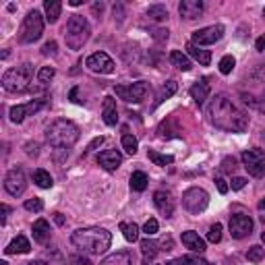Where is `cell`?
Returning <instances> with one entry per match:
<instances>
[{
	"instance_id": "44",
	"label": "cell",
	"mask_w": 265,
	"mask_h": 265,
	"mask_svg": "<svg viewBox=\"0 0 265 265\" xmlns=\"http://www.w3.org/2000/svg\"><path fill=\"white\" fill-rule=\"evenodd\" d=\"M234 168H236V160L234 157H224V162H222V172H234Z\"/></svg>"
},
{
	"instance_id": "21",
	"label": "cell",
	"mask_w": 265,
	"mask_h": 265,
	"mask_svg": "<svg viewBox=\"0 0 265 265\" xmlns=\"http://www.w3.org/2000/svg\"><path fill=\"white\" fill-rule=\"evenodd\" d=\"M31 232H33V240L35 242H40V244H46L50 240V224L40 218V220H35L33 222V228H31Z\"/></svg>"
},
{
	"instance_id": "39",
	"label": "cell",
	"mask_w": 265,
	"mask_h": 265,
	"mask_svg": "<svg viewBox=\"0 0 265 265\" xmlns=\"http://www.w3.org/2000/svg\"><path fill=\"white\" fill-rule=\"evenodd\" d=\"M207 240H209V242H214V244L222 240V224H220V222H216L214 226L209 228V232H207Z\"/></svg>"
},
{
	"instance_id": "62",
	"label": "cell",
	"mask_w": 265,
	"mask_h": 265,
	"mask_svg": "<svg viewBox=\"0 0 265 265\" xmlns=\"http://www.w3.org/2000/svg\"><path fill=\"white\" fill-rule=\"evenodd\" d=\"M261 240H263V242H265V232H263V234H261Z\"/></svg>"
},
{
	"instance_id": "18",
	"label": "cell",
	"mask_w": 265,
	"mask_h": 265,
	"mask_svg": "<svg viewBox=\"0 0 265 265\" xmlns=\"http://www.w3.org/2000/svg\"><path fill=\"white\" fill-rule=\"evenodd\" d=\"M183 244L187 246V249H191L193 253H197V255H201L205 251V240L193 230L183 232Z\"/></svg>"
},
{
	"instance_id": "10",
	"label": "cell",
	"mask_w": 265,
	"mask_h": 265,
	"mask_svg": "<svg viewBox=\"0 0 265 265\" xmlns=\"http://www.w3.org/2000/svg\"><path fill=\"white\" fill-rule=\"evenodd\" d=\"M5 189L11 197H21L25 189H27V179H25V172L21 166H17L13 170L7 172L5 176Z\"/></svg>"
},
{
	"instance_id": "36",
	"label": "cell",
	"mask_w": 265,
	"mask_h": 265,
	"mask_svg": "<svg viewBox=\"0 0 265 265\" xmlns=\"http://www.w3.org/2000/svg\"><path fill=\"white\" fill-rule=\"evenodd\" d=\"M54 75H56V70L52 68V66H42V68L38 70V81H40L42 85H48L52 79H54Z\"/></svg>"
},
{
	"instance_id": "34",
	"label": "cell",
	"mask_w": 265,
	"mask_h": 265,
	"mask_svg": "<svg viewBox=\"0 0 265 265\" xmlns=\"http://www.w3.org/2000/svg\"><path fill=\"white\" fill-rule=\"evenodd\" d=\"M147 157L155 164V166H170L172 162H174V157L172 155H166V153H157V151H153V149H149L147 151Z\"/></svg>"
},
{
	"instance_id": "23",
	"label": "cell",
	"mask_w": 265,
	"mask_h": 265,
	"mask_svg": "<svg viewBox=\"0 0 265 265\" xmlns=\"http://www.w3.org/2000/svg\"><path fill=\"white\" fill-rule=\"evenodd\" d=\"M29 251H31V244H29V240H27L25 236L13 238V240L9 242V246L5 249L7 255H25V253H29Z\"/></svg>"
},
{
	"instance_id": "12",
	"label": "cell",
	"mask_w": 265,
	"mask_h": 265,
	"mask_svg": "<svg viewBox=\"0 0 265 265\" xmlns=\"http://www.w3.org/2000/svg\"><path fill=\"white\" fill-rule=\"evenodd\" d=\"M224 25H209V27H203V29H197L193 31V44L195 46H211L224 38Z\"/></svg>"
},
{
	"instance_id": "11",
	"label": "cell",
	"mask_w": 265,
	"mask_h": 265,
	"mask_svg": "<svg viewBox=\"0 0 265 265\" xmlns=\"http://www.w3.org/2000/svg\"><path fill=\"white\" fill-rule=\"evenodd\" d=\"M242 164L246 168V172H249L251 176H255V179H259V176L265 174V153L261 149H246L242 151Z\"/></svg>"
},
{
	"instance_id": "46",
	"label": "cell",
	"mask_w": 265,
	"mask_h": 265,
	"mask_svg": "<svg viewBox=\"0 0 265 265\" xmlns=\"http://www.w3.org/2000/svg\"><path fill=\"white\" fill-rule=\"evenodd\" d=\"M244 185H246V179H242V176H234L232 179V191H240Z\"/></svg>"
},
{
	"instance_id": "14",
	"label": "cell",
	"mask_w": 265,
	"mask_h": 265,
	"mask_svg": "<svg viewBox=\"0 0 265 265\" xmlns=\"http://www.w3.org/2000/svg\"><path fill=\"white\" fill-rule=\"evenodd\" d=\"M251 232H253V220H251V216H244V214L230 216V234H232V238L240 240V238L251 236Z\"/></svg>"
},
{
	"instance_id": "28",
	"label": "cell",
	"mask_w": 265,
	"mask_h": 265,
	"mask_svg": "<svg viewBox=\"0 0 265 265\" xmlns=\"http://www.w3.org/2000/svg\"><path fill=\"white\" fill-rule=\"evenodd\" d=\"M166 265H209V263H207V259H203L201 255H185V257H179V259L168 261Z\"/></svg>"
},
{
	"instance_id": "7",
	"label": "cell",
	"mask_w": 265,
	"mask_h": 265,
	"mask_svg": "<svg viewBox=\"0 0 265 265\" xmlns=\"http://www.w3.org/2000/svg\"><path fill=\"white\" fill-rule=\"evenodd\" d=\"M44 33V19L38 11H29L25 21H23V27H21V42L23 44H33L42 38Z\"/></svg>"
},
{
	"instance_id": "40",
	"label": "cell",
	"mask_w": 265,
	"mask_h": 265,
	"mask_svg": "<svg viewBox=\"0 0 265 265\" xmlns=\"http://www.w3.org/2000/svg\"><path fill=\"white\" fill-rule=\"evenodd\" d=\"M157 230H160V224H157V220H155V218H149V220L145 222V226H143V232H145L147 236H153Z\"/></svg>"
},
{
	"instance_id": "13",
	"label": "cell",
	"mask_w": 265,
	"mask_h": 265,
	"mask_svg": "<svg viewBox=\"0 0 265 265\" xmlns=\"http://www.w3.org/2000/svg\"><path fill=\"white\" fill-rule=\"evenodd\" d=\"M85 66L94 70V73H100V75H110L114 73V60L106 54V52H94V54L85 60Z\"/></svg>"
},
{
	"instance_id": "24",
	"label": "cell",
	"mask_w": 265,
	"mask_h": 265,
	"mask_svg": "<svg viewBox=\"0 0 265 265\" xmlns=\"http://www.w3.org/2000/svg\"><path fill=\"white\" fill-rule=\"evenodd\" d=\"M100 265H133V255L129 251H116L108 257H104Z\"/></svg>"
},
{
	"instance_id": "4",
	"label": "cell",
	"mask_w": 265,
	"mask_h": 265,
	"mask_svg": "<svg viewBox=\"0 0 265 265\" xmlns=\"http://www.w3.org/2000/svg\"><path fill=\"white\" fill-rule=\"evenodd\" d=\"M31 79H33V66L25 62L7 70L3 75V87L9 94H23L31 90Z\"/></svg>"
},
{
	"instance_id": "20",
	"label": "cell",
	"mask_w": 265,
	"mask_h": 265,
	"mask_svg": "<svg viewBox=\"0 0 265 265\" xmlns=\"http://www.w3.org/2000/svg\"><path fill=\"white\" fill-rule=\"evenodd\" d=\"M160 251H162V249H160V242L151 240L149 236L141 240V253H143V265H149V263H153L155 255L160 253Z\"/></svg>"
},
{
	"instance_id": "51",
	"label": "cell",
	"mask_w": 265,
	"mask_h": 265,
	"mask_svg": "<svg viewBox=\"0 0 265 265\" xmlns=\"http://www.w3.org/2000/svg\"><path fill=\"white\" fill-rule=\"evenodd\" d=\"M160 246H162V251H172V249H174V240H172L170 236H168V238H162Z\"/></svg>"
},
{
	"instance_id": "25",
	"label": "cell",
	"mask_w": 265,
	"mask_h": 265,
	"mask_svg": "<svg viewBox=\"0 0 265 265\" xmlns=\"http://www.w3.org/2000/svg\"><path fill=\"white\" fill-rule=\"evenodd\" d=\"M187 50H189V56H193L201 66H207L211 62V52L209 50H203L201 46H195L193 42L187 46Z\"/></svg>"
},
{
	"instance_id": "59",
	"label": "cell",
	"mask_w": 265,
	"mask_h": 265,
	"mask_svg": "<svg viewBox=\"0 0 265 265\" xmlns=\"http://www.w3.org/2000/svg\"><path fill=\"white\" fill-rule=\"evenodd\" d=\"M27 265H50V263H46V261H29Z\"/></svg>"
},
{
	"instance_id": "22",
	"label": "cell",
	"mask_w": 265,
	"mask_h": 265,
	"mask_svg": "<svg viewBox=\"0 0 265 265\" xmlns=\"http://www.w3.org/2000/svg\"><path fill=\"white\" fill-rule=\"evenodd\" d=\"M191 98L195 100L197 106L205 104V100L209 98V83H207V79H199L195 85L191 87Z\"/></svg>"
},
{
	"instance_id": "60",
	"label": "cell",
	"mask_w": 265,
	"mask_h": 265,
	"mask_svg": "<svg viewBox=\"0 0 265 265\" xmlns=\"http://www.w3.org/2000/svg\"><path fill=\"white\" fill-rule=\"evenodd\" d=\"M81 3H83V0H70V3H68V5H70V7H79Z\"/></svg>"
},
{
	"instance_id": "17",
	"label": "cell",
	"mask_w": 265,
	"mask_h": 265,
	"mask_svg": "<svg viewBox=\"0 0 265 265\" xmlns=\"http://www.w3.org/2000/svg\"><path fill=\"white\" fill-rule=\"evenodd\" d=\"M98 164L104 168V170H108V172H114L120 168L122 164V153L116 151V149H106L98 155Z\"/></svg>"
},
{
	"instance_id": "50",
	"label": "cell",
	"mask_w": 265,
	"mask_h": 265,
	"mask_svg": "<svg viewBox=\"0 0 265 265\" xmlns=\"http://www.w3.org/2000/svg\"><path fill=\"white\" fill-rule=\"evenodd\" d=\"M216 187H218V191L222 193V195H226V193H228V189H230V187H228V183H226L224 179H216Z\"/></svg>"
},
{
	"instance_id": "37",
	"label": "cell",
	"mask_w": 265,
	"mask_h": 265,
	"mask_svg": "<svg viewBox=\"0 0 265 265\" xmlns=\"http://www.w3.org/2000/svg\"><path fill=\"white\" fill-rule=\"evenodd\" d=\"M234 66H236V60H234V56H224L222 60H220V73L222 75H230L232 70H234Z\"/></svg>"
},
{
	"instance_id": "63",
	"label": "cell",
	"mask_w": 265,
	"mask_h": 265,
	"mask_svg": "<svg viewBox=\"0 0 265 265\" xmlns=\"http://www.w3.org/2000/svg\"><path fill=\"white\" fill-rule=\"evenodd\" d=\"M263 17H265V9H263Z\"/></svg>"
},
{
	"instance_id": "29",
	"label": "cell",
	"mask_w": 265,
	"mask_h": 265,
	"mask_svg": "<svg viewBox=\"0 0 265 265\" xmlns=\"http://www.w3.org/2000/svg\"><path fill=\"white\" fill-rule=\"evenodd\" d=\"M176 90H179V83H176V81H168V83L162 87V90H160L157 98H155V108H157L160 104H164L168 98H172V96L176 94Z\"/></svg>"
},
{
	"instance_id": "9",
	"label": "cell",
	"mask_w": 265,
	"mask_h": 265,
	"mask_svg": "<svg viewBox=\"0 0 265 265\" xmlns=\"http://www.w3.org/2000/svg\"><path fill=\"white\" fill-rule=\"evenodd\" d=\"M114 94L120 98V100H125L127 104H141L147 94H149V83L145 81H137V83H131V85H116L114 87Z\"/></svg>"
},
{
	"instance_id": "38",
	"label": "cell",
	"mask_w": 265,
	"mask_h": 265,
	"mask_svg": "<svg viewBox=\"0 0 265 265\" xmlns=\"http://www.w3.org/2000/svg\"><path fill=\"white\" fill-rule=\"evenodd\" d=\"M263 255H265V249H263V246H259V244L251 246V249L246 251V259L253 261V263H259L263 259Z\"/></svg>"
},
{
	"instance_id": "45",
	"label": "cell",
	"mask_w": 265,
	"mask_h": 265,
	"mask_svg": "<svg viewBox=\"0 0 265 265\" xmlns=\"http://www.w3.org/2000/svg\"><path fill=\"white\" fill-rule=\"evenodd\" d=\"M114 19H116L118 23L125 21V7H122L120 3H116V5H114Z\"/></svg>"
},
{
	"instance_id": "54",
	"label": "cell",
	"mask_w": 265,
	"mask_h": 265,
	"mask_svg": "<svg viewBox=\"0 0 265 265\" xmlns=\"http://www.w3.org/2000/svg\"><path fill=\"white\" fill-rule=\"evenodd\" d=\"M255 48H257L259 52H265V35H261V38L255 42Z\"/></svg>"
},
{
	"instance_id": "43",
	"label": "cell",
	"mask_w": 265,
	"mask_h": 265,
	"mask_svg": "<svg viewBox=\"0 0 265 265\" xmlns=\"http://www.w3.org/2000/svg\"><path fill=\"white\" fill-rule=\"evenodd\" d=\"M66 265H94L87 257L83 255H73V257H68V263Z\"/></svg>"
},
{
	"instance_id": "2",
	"label": "cell",
	"mask_w": 265,
	"mask_h": 265,
	"mask_svg": "<svg viewBox=\"0 0 265 265\" xmlns=\"http://www.w3.org/2000/svg\"><path fill=\"white\" fill-rule=\"evenodd\" d=\"M70 242L77 251L87 253V255H102L110 249L112 244V234L100 226H92V228H79L70 234Z\"/></svg>"
},
{
	"instance_id": "61",
	"label": "cell",
	"mask_w": 265,
	"mask_h": 265,
	"mask_svg": "<svg viewBox=\"0 0 265 265\" xmlns=\"http://www.w3.org/2000/svg\"><path fill=\"white\" fill-rule=\"evenodd\" d=\"M259 207H261V209H265V199H263V201L259 203Z\"/></svg>"
},
{
	"instance_id": "15",
	"label": "cell",
	"mask_w": 265,
	"mask_h": 265,
	"mask_svg": "<svg viewBox=\"0 0 265 265\" xmlns=\"http://www.w3.org/2000/svg\"><path fill=\"white\" fill-rule=\"evenodd\" d=\"M179 13H181L183 19H187V21L201 19L203 3H201V0H183V3L179 5Z\"/></svg>"
},
{
	"instance_id": "56",
	"label": "cell",
	"mask_w": 265,
	"mask_h": 265,
	"mask_svg": "<svg viewBox=\"0 0 265 265\" xmlns=\"http://www.w3.org/2000/svg\"><path fill=\"white\" fill-rule=\"evenodd\" d=\"M257 108H259V110L265 114V94L261 96V100H259V104H257Z\"/></svg>"
},
{
	"instance_id": "26",
	"label": "cell",
	"mask_w": 265,
	"mask_h": 265,
	"mask_svg": "<svg viewBox=\"0 0 265 265\" xmlns=\"http://www.w3.org/2000/svg\"><path fill=\"white\" fill-rule=\"evenodd\" d=\"M44 11H46L48 23H56L60 13H62V3H58V0H46V3H44Z\"/></svg>"
},
{
	"instance_id": "52",
	"label": "cell",
	"mask_w": 265,
	"mask_h": 265,
	"mask_svg": "<svg viewBox=\"0 0 265 265\" xmlns=\"http://www.w3.org/2000/svg\"><path fill=\"white\" fill-rule=\"evenodd\" d=\"M68 100H70V102H75V104H83V100H79V87H73V90H70Z\"/></svg>"
},
{
	"instance_id": "35",
	"label": "cell",
	"mask_w": 265,
	"mask_h": 265,
	"mask_svg": "<svg viewBox=\"0 0 265 265\" xmlns=\"http://www.w3.org/2000/svg\"><path fill=\"white\" fill-rule=\"evenodd\" d=\"M122 147L129 155H135L137 153V147H139V141L133 137V135H122Z\"/></svg>"
},
{
	"instance_id": "27",
	"label": "cell",
	"mask_w": 265,
	"mask_h": 265,
	"mask_svg": "<svg viewBox=\"0 0 265 265\" xmlns=\"http://www.w3.org/2000/svg\"><path fill=\"white\" fill-rule=\"evenodd\" d=\"M170 62L176 66V68H181V70H191L193 68V62L187 54H183L181 50H172L170 52Z\"/></svg>"
},
{
	"instance_id": "48",
	"label": "cell",
	"mask_w": 265,
	"mask_h": 265,
	"mask_svg": "<svg viewBox=\"0 0 265 265\" xmlns=\"http://www.w3.org/2000/svg\"><path fill=\"white\" fill-rule=\"evenodd\" d=\"M0 211H3V216H0V224H7V218H9V214H11V207L7 205V203H3V205H0Z\"/></svg>"
},
{
	"instance_id": "41",
	"label": "cell",
	"mask_w": 265,
	"mask_h": 265,
	"mask_svg": "<svg viewBox=\"0 0 265 265\" xmlns=\"http://www.w3.org/2000/svg\"><path fill=\"white\" fill-rule=\"evenodd\" d=\"M25 209H27V211H42V209H44V201L38 199V197L27 199V201H25Z\"/></svg>"
},
{
	"instance_id": "53",
	"label": "cell",
	"mask_w": 265,
	"mask_h": 265,
	"mask_svg": "<svg viewBox=\"0 0 265 265\" xmlns=\"http://www.w3.org/2000/svg\"><path fill=\"white\" fill-rule=\"evenodd\" d=\"M153 35L157 40H168V29H155Z\"/></svg>"
},
{
	"instance_id": "55",
	"label": "cell",
	"mask_w": 265,
	"mask_h": 265,
	"mask_svg": "<svg viewBox=\"0 0 265 265\" xmlns=\"http://www.w3.org/2000/svg\"><path fill=\"white\" fill-rule=\"evenodd\" d=\"M92 11H94L96 15H102V11H104V3H96V5L92 7Z\"/></svg>"
},
{
	"instance_id": "30",
	"label": "cell",
	"mask_w": 265,
	"mask_h": 265,
	"mask_svg": "<svg viewBox=\"0 0 265 265\" xmlns=\"http://www.w3.org/2000/svg\"><path fill=\"white\" fill-rule=\"evenodd\" d=\"M33 183L38 185L40 189H50L52 185H54V181H52V176H50L46 170H42V168L33 170Z\"/></svg>"
},
{
	"instance_id": "57",
	"label": "cell",
	"mask_w": 265,
	"mask_h": 265,
	"mask_svg": "<svg viewBox=\"0 0 265 265\" xmlns=\"http://www.w3.org/2000/svg\"><path fill=\"white\" fill-rule=\"evenodd\" d=\"M242 100H244V104H251V106H257V104L253 102V96H246V94H242Z\"/></svg>"
},
{
	"instance_id": "33",
	"label": "cell",
	"mask_w": 265,
	"mask_h": 265,
	"mask_svg": "<svg viewBox=\"0 0 265 265\" xmlns=\"http://www.w3.org/2000/svg\"><path fill=\"white\" fill-rule=\"evenodd\" d=\"M120 232L125 234V238L129 242H135L139 238V226L137 224H129V222H120Z\"/></svg>"
},
{
	"instance_id": "6",
	"label": "cell",
	"mask_w": 265,
	"mask_h": 265,
	"mask_svg": "<svg viewBox=\"0 0 265 265\" xmlns=\"http://www.w3.org/2000/svg\"><path fill=\"white\" fill-rule=\"evenodd\" d=\"M209 205V195L207 191L201 189V187H191L189 191H185L183 195V207L189 211V214L197 216L201 211H205Z\"/></svg>"
},
{
	"instance_id": "31",
	"label": "cell",
	"mask_w": 265,
	"mask_h": 265,
	"mask_svg": "<svg viewBox=\"0 0 265 265\" xmlns=\"http://www.w3.org/2000/svg\"><path fill=\"white\" fill-rule=\"evenodd\" d=\"M147 183H149V181H147V174H145V172L137 170V172L131 174V189H133V191H139V193L145 191V189H147Z\"/></svg>"
},
{
	"instance_id": "47",
	"label": "cell",
	"mask_w": 265,
	"mask_h": 265,
	"mask_svg": "<svg viewBox=\"0 0 265 265\" xmlns=\"http://www.w3.org/2000/svg\"><path fill=\"white\" fill-rule=\"evenodd\" d=\"M25 153L35 157V155L40 153V145H38V143H27V145H25Z\"/></svg>"
},
{
	"instance_id": "5",
	"label": "cell",
	"mask_w": 265,
	"mask_h": 265,
	"mask_svg": "<svg viewBox=\"0 0 265 265\" xmlns=\"http://www.w3.org/2000/svg\"><path fill=\"white\" fill-rule=\"evenodd\" d=\"M92 38V27L90 21L83 15H70V19L64 27V40L70 50H81L87 40Z\"/></svg>"
},
{
	"instance_id": "19",
	"label": "cell",
	"mask_w": 265,
	"mask_h": 265,
	"mask_svg": "<svg viewBox=\"0 0 265 265\" xmlns=\"http://www.w3.org/2000/svg\"><path fill=\"white\" fill-rule=\"evenodd\" d=\"M102 116H104V122L108 127H114L118 122V110H116V100L112 96L104 98V110H102Z\"/></svg>"
},
{
	"instance_id": "58",
	"label": "cell",
	"mask_w": 265,
	"mask_h": 265,
	"mask_svg": "<svg viewBox=\"0 0 265 265\" xmlns=\"http://www.w3.org/2000/svg\"><path fill=\"white\" fill-rule=\"evenodd\" d=\"M54 222H56L58 226H62V224H64V216H62V214H54Z\"/></svg>"
},
{
	"instance_id": "3",
	"label": "cell",
	"mask_w": 265,
	"mask_h": 265,
	"mask_svg": "<svg viewBox=\"0 0 265 265\" xmlns=\"http://www.w3.org/2000/svg\"><path fill=\"white\" fill-rule=\"evenodd\" d=\"M79 127L66 118H58L46 129V139L54 149H68L79 141Z\"/></svg>"
},
{
	"instance_id": "49",
	"label": "cell",
	"mask_w": 265,
	"mask_h": 265,
	"mask_svg": "<svg viewBox=\"0 0 265 265\" xmlns=\"http://www.w3.org/2000/svg\"><path fill=\"white\" fill-rule=\"evenodd\" d=\"M102 143H104V137H96V139L92 141V143H90V145H87V149H85V153H90V151H94V149H96V147H100Z\"/></svg>"
},
{
	"instance_id": "16",
	"label": "cell",
	"mask_w": 265,
	"mask_h": 265,
	"mask_svg": "<svg viewBox=\"0 0 265 265\" xmlns=\"http://www.w3.org/2000/svg\"><path fill=\"white\" fill-rule=\"evenodd\" d=\"M153 203L157 207V211L164 216V218H172L174 214V199L168 191H155L153 193Z\"/></svg>"
},
{
	"instance_id": "1",
	"label": "cell",
	"mask_w": 265,
	"mask_h": 265,
	"mask_svg": "<svg viewBox=\"0 0 265 265\" xmlns=\"http://www.w3.org/2000/svg\"><path fill=\"white\" fill-rule=\"evenodd\" d=\"M207 116L216 129L226 133H244L249 127V116H246L236 104L226 94H218L207 106Z\"/></svg>"
},
{
	"instance_id": "32",
	"label": "cell",
	"mask_w": 265,
	"mask_h": 265,
	"mask_svg": "<svg viewBox=\"0 0 265 265\" xmlns=\"http://www.w3.org/2000/svg\"><path fill=\"white\" fill-rule=\"evenodd\" d=\"M147 17L151 21H166L168 19V9L164 7V5H151L149 9H147Z\"/></svg>"
},
{
	"instance_id": "42",
	"label": "cell",
	"mask_w": 265,
	"mask_h": 265,
	"mask_svg": "<svg viewBox=\"0 0 265 265\" xmlns=\"http://www.w3.org/2000/svg\"><path fill=\"white\" fill-rule=\"evenodd\" d=\"M56 50H58V44L56 42H46L44 48H42V54L44 56H56Z\"/></svg>"
},
{
	"instance_id": "8",
	"label": "cell",
	"mask_w": 265,
	"mask_h": 265,
	"mask_svg": "<svg viewBox=\"0 0 265 265\" xmlns=\"http://www.w3.org/2000/svg\"><path fill=\"white\" fill-rule=\"evenodd\" d=\"M48 104H50V96L33 98V100L27 102V104H17V106H13L11 112H9V116H11V120L15 122V125H19V122H23L27 116H31V114H35V112H40L42 108H46Z\"/></svg>"
}]
</instances>
